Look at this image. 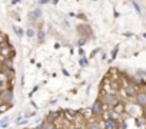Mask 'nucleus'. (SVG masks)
<instances>
[{
  "instance_id": "obj_1",
  "label": "nucleus",
  "mask_w": 146,
  "mask_h": 129,
  "mask_svg": "<svg viewBox=\"0 0 146 129\" xmlns=\"http://www.w3.org/2000/svg\"><path fill=\"white\" fill-rule=\"evenodd\" d=\"M105 103H103V100L99 98V99H96L95 100V103L92 105V108H90V113L93 115V116H99V115H102L103 112H105Z\"/></svg>"
},
{
  "instance_id": "obj_2",
  "label": "nucleus",
  "mask_w": 146,
  "mask_h": 129,
  "mask_svg": "<svg viewBox=\"0 0 146 129\" xmlns=\"http://www.w3.org/2000/svg\"><path fill=\"white\" fill-rule=\"evenodd\" d=\"M0 100H2V105H10V103H13V86L2 90Z\"/></svg>"
},
{
  "instance_id": "obj_3",
  "label": "nucleus",
  "mask_w": 146,
  "mask_h": 129,
  "mask_svg": "<svg viewBox=\"0 0 146 129\" xmlns=\"http://www.w3.org/2000/svg\"><path fill=\"white\" fill-rule=\"evenodd\" d=\"M102 100H103V103L106 105V106H116L117 103H119V99H117V96H115V95H105L103 98H100Z\"/></svg>"
},
{
  "instance_id": "obj_4",
  "label": "nucleus",
  "mask_w": 146,
  "mask_h": 129,
  "mask_svg": "<svg viewBox=\"0 0 146 129\" xmlns=\"http://www.w3.org/2000/svg\"><path fill=\"white\" fill-rule=\"evenodd\" d=\"M105 129H119V122L116 118H106L103 122Z\"/></svg>"
},
{
  "instance_id": "obj_5",
  "label": "nucleus",
  "mask_w": 146,
  "mask_h": 129,
  "mask_svg": "<svg viewBox=\"0 0 146 129\" xmlns=\"http://www.w3.org/2000/svg\"><path fill=\"white\" fill-rule=\"evenodd\" d=\"M135 103L137 106H146V90L137 92V95L135 96Z\"/></svg>"
},
{
  "instance_id": "obj_6",
  "label": "nucleus",
  "mask_w": 146,
  "mask_h": 129,
  "mask_svg": "<svg viewBox=\"0 0 146 129\" xmlns=\"http://www.w3.org/2000/svg\"><path fill=\"white\" fill-rule=\"evenodd\" d=\"M42 15H43V13H42V9H40V7H36L35 10H32V12L29 13V19H30V20H39V19L42 17Z\"/></svg>"
},
{
  "instance_id": "obj_7",
  "label": "nucleus",
  "mask_w": 146,
  "mask_h": 129,
  "mask_svg": "<svg viewBox=\"0 0 146 129\" xmlns=\"http://www.w3.org/2000/svg\"><path fill=\"white\" fill-rule=\"evenodd\" d=\"M125 92H126L127 96H136V95H137V88H136V85L130 83V85H126Z\"/></svg>"
},
{
  "instance_id": "obj_8",
  "label": "nucleus",
  "mask_w": 146,
  "mask_h": 129,
  "mask_svg": "<svg viewBox=\"0 0 146 129\" xmlns=\"http://www.w3.org/2000/svg\"><path fill=\"white\" fill-rule=\"evenodd\" d=\"M59 116H60V113H59L57 110H53V112H50V113L47 115L46 119H47V122H53V120H56Z\"/></svg>"
},
{
  "instance_id": "obj_9",
  "label": "nucleus",
  "mask_w": 146,
  "mask_h": 129,
  "mask_svg": "<svg viewBox=\"0 0 146 129\" xmlns=\"http://www.w3.org/2000/svg\"><path fill=\"white\" fill-rule=\"evenodd\" d=\"M88 129H102V125L96 120H92L88 123Z\"/></svg>"
},
{
  "instance_id": "obj_10",
  "label": "nucleus",
  "mask_w": 146,
  "mask_h": 129,
  "mask_svg": "<svg viewBox=\"0 0 146 129\" xmlns=\"http://www.w3.org/2000/svg\"><path fill=\"white\" fill-rule=\"evenodd\" d=\"M9 122H10V118L9 116H5L2 120H0V128H7Z\"/></svg>"
},
{
  "instance_id": "obj_11",
  "label": "nucleus",
  "mask_w": 146,
  "mask_h": 129,
  "mask_svg": "<svg viewBox=\"0 0 146 129\" xmlns=\"http://www.w3.org/2000/svg\"><path fill=\"white\" fill-rule=\"evenodd\" d=\"M26 36L30 37V39H33V37L36 36V30H35L33 27H27V30H26Z\"/></svg>"
},
{
  "instance_id": "obj_12",
  "label": "nucleus",
  "mask_w": 146,
  "mask_h": 129,
  "mask_svg": "<svg viewBox=\"0 0 146 129\" xmlns=\"http://www.w3.org/2000/svg\"><path fill=\"white\" fill-rule=\"evenodd\" d=\"M13 30L16 32V35H17L19 37H23L25 32H23V29H22V27H19V26H13Z\"/></svg>"
},
{
  "instance_id": "obj_13",
  "label": "nucleus",
  "mask_w": 146,
  "mask_h": 129,
  "mask_svg": "<svg viewBox=\"0 0 146 129\" xmlns=\"http://www.w3.org/2000/svg\"><path fill=\"white\" fill-rule=\"evenodd\" d=\"M27 122H29V119L27 118H23V116H17V119H16V123L17 125H25Z\"/></svg>"
},
{
  "instance_id": "obj_14",
  "label": "nucleus",
  "mask_w": 146,
  "mask_h": 129,
  "mask_svg": "<svg viewBox=\"0 0 146 129\" xmlns=\"http://www.w3.org/2000/svg\"><path fill=\"white\" fill-rule=\"evenodd\" d=\"M132 5H133L135 10L137 12V15H139V16H142V9H140V6L137 5V2H136V0H133V2H132Z\"/></svg>"
},
{
  "instance_id": "obj_15",
  "label": "nucleus",
  "mask_w": 146,
  "mask_h": 129,
  "mask_svg": "<svg viewBox=\"0 0 146 129\" xmlns=\"http://www.w3.org/2000/svg\"><path fill=\"white\" fill-rule=\"evenodd\" d=\"M135 123H136V126H139V128H140V126H143V125L146 123V120H145L143 118H140V116H139V118H136Z\"/></svg>"
},
{
  "instance_id": "obj_16",
  "label": "nucleus",
  "mask_w": 146,
  "mask_h": 129,
  "mask_svg": "<svg viewBox=\"0 0 146 129\" xmlns=\"http://www.w3.org/2000/svg\"><path fill=\"white\" fill-rule=\"evenodd\" d=\"M44 129H54V122H47V120H44Z\"/></svg>"
},
{
  "instance_id": "obj_17",
  "label": "nucleus",
  "mask_w": 146,
  "mask_h": 129,
  "mask_svg": "<svg viewBox=\"0 0 146 129\" xmlns=\"http://www.w3.org/2000/svg\"><path fill=\"white\" fill-rule=\"evenodd\" d=\"M79 63H80V66H82V68H85V66H88V59H86L85 56H82Z\"/></svg>"
},
{
  "instance_id": "obj_18",
  "label": "nucleus",
  "mask_w": 146,
  "mask_h": 129,
  "mask_svg": "<svg viewBox=\"0 0 146 129\" xmlns=\"http://www.w3.org/2000/svg\"><path fill=\"white\" fill-rule=\"evenodd\" d=\"M117 50H119V45H116V46H115V49L112 50V59H115V57L117 56Z\"/></svg>"
},
{
  "instance_id": "obj_19",
  "label": "nucleus",
  "mask_w": 146,
  "mask_h": 129,
  "mask_svg": "<svg viewBox=\"0 0 146 129\" xmlns=\"http://www.w3.org/2000/svg\"><path fill=\"white\" fill-rule=\"evenodd\" d=\"M136 76H146V70H143V69H137L136 70Z\"/></svg>"
},
{
  "instance_id": "obj_20",
  "label": "nucleus",
  "mask_w": 146,
  "mask_h": 129,
  "mask_svg": "<svg viewBox=\"0 0 146 129\" xmlns=\"http://www.w3.org/2000/svg\"><path fill=\"white\" fill-rule=\"evenodd\" d=\"M37 35H39V40H40V42H43V39H44V33H43V30H42V27L39 29V32H37Z\"/></svg>"
},
{
  "instance_id": "obj_21",
  "label": "nucleus",
  "mask_w": 146,
  "mask_h": 129,
  "mask_svg": "<svg viewBox=\"0 0 146 129\" xmlns=\"http://www.w3.org/2000/svg\"><path fill=\"white\" fill-rule=\"evenodd\" d=\"M86 42H88V39H86V37H82V40H80V39L78 40V46H83Z\"/></svg>"
},
{
  "instance_id": "obj_22",
  "label": "nucleus",
  "mask_w": 146,
  "mask_h": 129,
  "mask_svg": "<svg viewBox=\"0 0 146 129\" xmlns=\"http://www.w3.org/2000/svg\"><path fill=\"white\" fill-rule=\"evenodd\" d=\"M10 15H12V17H13V19H15V20H20V17H19V16H17V13H15V12H12V13H10Z\"/></svg>"
},
{
  "instance_id": "obj_23",
  "label": "nucleus",
  "mask_w": 146,
  "mask_h": 129,
  "mask_svg": "<svg viewBox=\"0 0 146 129\" xmlns=\"http://www.w3.org/2000/svg\"><path fill=\"white\" fill-rule=\"evenodd\" d=\"M49 2H50V0H40L39 5H44V3H49Z\"/></svg>"
},
{
  "instance_id": "obj_24",
  "label": "nucleus",
  "mask_w": 146,
  "mask_h": 129,
  "mask_svg": "<svg viewBox=\"0 0 146 129\" xmlns=\"http://www.w3.org/2000/svg\"><path fill=\"white\" fill-rule=\"evenodd\" d=\"M72 129H85V128H82V126H75V128H72Z\"/></svg>"
},
{
  "instance_id": "obj_25",
  "label": "nucleus",
  "mask_w": 146,
  "mask_h": 129,
  "mask_svg": "<svg viewBox=\"0 0 146 129\" xmlns=\"http://www.w3.org/2000/svg\"><path fill=\"white\" fill-rule=\"evenodd\" d=\"M143 37H146V33H143Z\"/></svg>"
}]
</instances>
